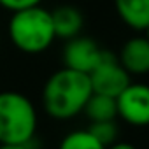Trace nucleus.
I'll list each match as a JSON object with an SVG mask.
<instances>
[{"instance_id": "8", "label": "nucleus", "mask_w": 149, "mask_h": 149, "mask_svg": "<svg viewBox=\"0 0 149 149\" xmlns=\"http://www.w3.org/2000/svg\"><path fill=\"white\" fill-rule=\"evenodd\" d=\"M53 28L56 39H72L81 35V30L84 26L83 13L74 6H60L54 11H51Z\"/></svg>"}, {"instance_id": "2", "label": "nucleus", "mask_w": 149, "mask_h": 149, "mask_svg": "<svg viewBox=\"0 0 149 149\" xmlns=\"http://www.w3.org/2000/svg\"><path fill=\"white\" fill-rule=\"evenodd\" d=\"M7 32L13 46L26 54L44 53L56 39L51 11L42 6L14 11L9 19Z\"/></svg>"}, {"instance_id": "7", "label": "nucleus", "mask_w": 149, "mask_h": 149, "mask_svg": "<svg viewBox=\"0 0 149 149\" xmlns=\"http://www.w3.org/2000/svg\"><path fill=\"white\" fill-rule=\"evenodd\" d=\"M118 60L128 74L135 76L149 74V40L146 37H133L126 40L119 51Z\"/></svg>"}, {"instance_id": "1", "label": "nucleus", "mask_w": 149, "mask_h": 149, "mask_svg": "<svg viewBox=\"0 0 149 149\" xmlns=\"http://www.w3.org/2000/svg\"><path fill=\"white\" fill-rule=\"evenodd\" d=\"M91 93L88 74L63 67L46 81L42 88V105L53 119L67 121L84 111Z\"/></svg>"}, {"instance_id": "14", "label": "nucleus", "mask_w": 149, "mask_h": 149, "mask_svg": "<svg viewBox=\"0 0 149 149\" xmlns=\"http://www.w3.org/2000/svg\"><path fill=\"white\" fill-rule=\"evenodd\" d=\"M32 142L30 144H0V149H32Z\"/></svg>"}, {"instance_id": "3", "label": "nucleus", "mask_w": 149, "mask_h": 149, "mask_svg": "<svg viewBox=\"0 0 149 149\" xmlns=\"http://www.w3.org/2000/svg\"><path fill=\"white\" fill-rule=\"evenodd\" d=\"M37 111L19 91H0V144H30L37 132Z\"/></svg>"}, {"instance_id": "5", "label": "nucleus", "mask_w": 149, "mask_h": 149, "mask_svg": "<svg viewBox=\"0 0 149 149\" xmlns=\"http://www.w3.org/2000/svg\"><path fill=\"white\" fill-rule=\"evenodd\" d=\"M118 116L133 125V126H147L149 125V86L147 84H128L118 97Z\"/></svg>"}, {"instance_id": "16", "label": "nucleus", "mask_w": 149, "mask_h": 149, "mask_svg": "<svg viewBox=\"0 0 149 149\" xmlns=\"http://www.w3.org/2000/svg\"><path fill=\"white\" fill-rule=\"evenodd\" d=\"M144 32H146V39H147V40H149V26H147V28H146V30H144Z\"/></svg>"}, {"instance_id": "17", "label": "nucleus", "mask_w": 149, "mask_h": 149, "mask_svg": "<svg viewBox=\"0 0 149 149\" xmlns=\"http://www.w3.org/2000/svg\"><path fill=\"white\" fill-rule=\"evenodd\" d=\"M0 46H2V33H0Z\"/></svg>"}, {"instance_id": "6", "label": "nucleus", "mask_w": 149, "mask_h": 149, "mask_svg": "<svg viewBox=\"0 0 149 149\" xmlns=\"http://www.w3.org/2000/svg\"><path fill=\"white\" fill-rule=\"evenodd\" d=\"M105 49H102L90 37H72L63 47V65L67 68L90 74L104 58Z\"/></svg>"}, {"instance_id": "15", "label": "nucleus", "mask_w": 149, "mask_h": 149, "mask_svg": "<svg viewBox=\"0 0 149 149\" xmlns=\"http://www.w3.org/2000/svg\"><path fill=\"white\" fill-rule=\"evenodd\" d=\"M105 149H137L135 146H132V144H128V142H114V144H111L109 147H105Z\"/></svg>"}, {"instance_id": "13", "label": "nucleus", "mask_w": 149, "mask_h": 149, "mask_svg": "<svg viewBox=\"0 0 149 149\" xmlns=\"http://www.w3.org/2000/svg\"><path fill=\"white\" fill-rule=\"evenodd\" d=\"M42 0H0V6L4 9L14 13L19 9H26V7H33V6H40Z\"/></svg>"}, {"instance_id": "9", "label": "nucleus", "mask_w": 149, "mask_h": 149, "mask_svg": "<svg viewBox=\"0 0 149 149\" xmlns=\"http://www.w3.org/2000/svg\"><path fill=\"white\" fill-rule=\"evenodd\" d=\"M116 13L125 25L133 30L149 26V0H114Z\"/></svg>"}, {"instance_id": "11", "label": "nucleus", "mask_w": 149, "mask_h": 149, "mask_svg": "<svg viewBox=\"0 0 149 149\" xmlns=\"http://www.w3.org/2000/svg\"><path fill=\"white\" fill-rule=\"evenodd\" d=\"M58 149H105V146L98 142L88 130H77L67 133Z\"/></svg>"}, {"instance_id": "4", "label": "nucleus", "mask_w": 149, "mask_h": 149, "mask_svg": "<svg viewBox=\"0 0 149 149\" xmlns=\"http://www.w3.org/2000/svg\"><path fill=\"white\" fill-rule=\"evenodd\" d=\"M88 76H90L93 93L107 95L112 98H116L130 84V74L125 70V67L119 63V60L109 51H105L100 63Z\"/></svg>"}, {"instance_id": "10", "label": "nucleus", "mask_w": 149, "mask_h": 149, "mask_svg": "<svg viewBox=\"0 0 149 149\" xmlns=\"http://www.w3.org/2000/svg\"><path fill=\"white\" fill-rule=\"evenodd\" d=\"M88 119L93 121H111L118 118V105H116V98L107 97V95H100V93H91V97L88 98L84 111H83Z\"/></svg>"}, {"instance_id": "12", "label": "nucleus", "mask_w": 149, "mask_h": 149, "mask_svg": "<svg viewBox=\"0 0 149 149\" xmlns=\"http://www.w3.org/2000/svg\"><path fill=\"white\" fill-rule=\"evenodd\" d=\"M88 132L98 142H102L105 147L114 144L118 140V137H119V128L116 125V119H111V121H93L90 125Z\"/></svg>"}]
</instances>
